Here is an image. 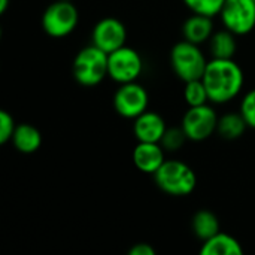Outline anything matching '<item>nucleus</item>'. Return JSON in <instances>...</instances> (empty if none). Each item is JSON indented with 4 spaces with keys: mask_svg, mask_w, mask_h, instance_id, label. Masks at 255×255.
I'll return each instance as SVG.
<instances>
[{
    "mask_svg": "<svg viewBox=\"0 0 255 255\" xmlns=\"http://www.w3.org/2000/svg\"><path fill=\"white\" fill-rule=\"evenodd\" d=\"M191 229H193L194 236L202 242L211 239L218 232H221L218 217L214 212L208 211V209H200L193 215Z\"/></svg>",
    "mask_w": 255,
    "mask_h": 255,
    "instance_id": "obj_17",
    "label": "nucleus"
},
{
    "mask_svg": "<svg viewBox=\"0 0 255 255\" xmlns=\"http://www.w3.org/2000/svg\"><path fill=\"white\" fill-rule=\"evenodd\" d=\"M79 22V12L72 0H55L42 13L43 31L55 39H61L75 31Z\"/></svg>",
    "mask_w": 255,
    "mask_h": 255,
    "instance_id": "obj_5",
    "label": "nucleus"
},
{
    "mask_svg": "<svg viewBox=\"0 0 255 255\" xmlns=\"http://www.w3.org/2000/svg\"><path fill=\"white\" fill-rule=\"evenodd\" d=\"M9 1L10 0H0V13H4L9 7Z\"/></svg>",
    "mask_w": 255,
    "mask_h": 255,
    "instance_id": "obj_25",
    "label": "nucleus"
},
{
    "mask_svg": "<svg viewBox=\"0 0 255 255\" xmlns=\"http://www.w3.org/2000/svg\"><path fill=\"white\" fill-rule=\"evenodd\" d=\"M128 255H155V250L149 244H136L130 248Z\"/></svg>",
    "mask_w": 255,
    "mask_h": 255,
    "instance_id": "obj_24",
    "label": "nucleus"
},
{
    "mask_svg": "<svg viewBox=\"0 0 255 255\" xmlns=\"http://www.w3.org/2000/svg\"><path fill=\"white\" fill-rule=\"evenodd\" d=\"M143 72L142 55L127 45L108 55V76L117 84L134 82Z\"/></svg>",
    "mask_w": 255,
    "mask_h": 255,
    "instance_id": "obj_7",
    "label": "nucleus"
},
{
    "mask_svg": "<svg viewBox=\"0 0 255 255\" xmlns=\"http://www.w3.org/2000/svg\"><path fill=\"white\" fill-rule=\"evenodd\" d=\"M214 34V21L211 16L193 13L182 24V36L185 40L196 45L209 42Z\"/></svg>",
    "mask_w": 255,
    "mask_h": 255,
    "instance_id": "obj_13",
    "label": "nucleus"
},
{
    "mask_svg": "<svg viewBox=\"0 0 255 255\" xmlns=\"http://www.w3.org/2000/svg\"><path fill=\"white\" fill-rule=\"evenodd\" d=\"M170 64L175 75L181 81L188 82L203 78L208 60L206 55L202 52L200 45L184 39L173 45L170 51Z\"/></svg>",
    "mask_w": 255,
    "mask_h": 255,
    "instance_id": "obj_4",
    "label": "nucleus"
},
{
    "mask_svg": "<svg viewBox=\"0 0 255 255\" xmlns=\"http://www.w3.org/2000/svg\"><path fill=\"white\" fill-rule=\"evenodd\" d=\"M220 18L236 36L250 34L255 28V0H226Z\"/></svg>",
    "mask_w": 255,
    "mask_h": 255,
    "instance_id": "obj_9",
    "label": "nucleus"
},
{
    "mask_svg": "<svg viewBox=\"0 0 255 255\" xmlns=\"http://www.w3.org/2000/svg\"><path fill=\"white\" fill-rule=\"evenodd\" d=\"M184 100L188 106H200L209 103V94L202 79H194L185 82L184 87Z\"/></svg>",
    "mask_w": 255,
    "mask_h": 255,
    "instance_id": "obj_19",
    "label": "nucleus"
},
{
    "mask_svg": "<svg viewBox=\"0 0 255 255\" xmlns=\"http://www.w3.org/2000/svg\"><path fill=\"white\" fill-rule=\"evenodd\" d=\"M202 81L211 103L224 105L241 94L245 76L242 67L233 58H211Z\"/></svg>",
    "mask_w": 255,
    "mask_h": 255,
    "instance_id": "obj_1",
    "label": "nucleus"
},
{
    "mask_svg": "<svg viewBox=\"0 0 255 255\" xmlns=\"http://www.w3.org/2000/svg\"><path fill=\"white\" fill-rule=\"evenodd\" d=\"M18 124H15L13 117L7 111H0V143H7L10 142L13 131Z\"/></svg>",
    "mask_w": 255,
    "mask_h": 255,
    "instance_id": "obj_23",
    "label": "nucleus"
},
{
    "mask_svg": "<svg viewBox=\"0 0 255 255\" xmlns=\"http://www.w3.org/2000/svg\"><path fill=\"white\" fill-rule=\"evenodd\" d=\"M149 96L143 85L134 82L121 84L114 94V109L115 112L126 118L134 120L145 111H148Z\"/></svg>",
    "mask_w": 255,
    "mask_h": 255,
    "instance_id": "obj_8",
    "label": "nucleus"
},
{
    "mask_svg": "<svg viewBox=\"0 0 255 255\" xmlns=\"http://www.w3.org/2000/svg\"><path fill=\"white\" fill-rule=\"evenodd\" d=\"M248 124L241 112H229L218 120L217 133L226 140H236L244 136Z\"/></svg>",
    "mask_w": 255,
    "mask_h": 255,
    "instance_id": "obj_18",
    "label": "nucleus"
},
{
    "mask_svg": "<svg viewBox=\"0 0 255 255\" xmlns=\"http://www.w3.org/2000/svg\"><path fill=\"white\" fill-rule=\"evenodd\" d=\"M133 133L137 139V142H157L163 139L167 124L164 118L154 112V111H145L137 118L133 120Z\"/></svg>",
    "mask_w": 255,
    "mask_h": 255,
    "instance_id": "obj_12",
    "label": "nucleus"
},
{
    "mask_svg": "<svg viewBox=\"0 0 255 255\" xmlns=\"http://www.w3.org/2000/svg\"><path fill=\"white\" fill-rule=\"evenodd\" d=\"M136 169L154 175L166 161V149L157 142H137L131 154Z\"/></svg>",
    "mask_w": 255,
    "mask_h": 255,
    "instance_id": "obj_11",
    "label": "nucleus"
},
{
    "mask_svg": "<svg viewBox=\"0 0 255 255\" xmlns=\"http://www.w3.org/2000/svg\"><path fill=\"white\" fill-rule=\"evenodd\" d=\"M239 112L245 118L248 127L255 130V88H253L251 91H248L242 97L241 106H239Z\"/></svg>",
    "mask_w": 255,
    "mask_h": 255,
    "instance_id": "obj_22",
    "label": "nucleus"
},
{
    "mask_svg": "<svg viewBox=\"0 0 255 255\" xmlns=\"http://www.w3.org/2000/svg\"><path fill=\"white\" fill-rule=\"evenodd\" d=\"M202 255H242L244 248L241 242L233 238L232 235L218 232L215 236L211 239L205 241L202 248H200Z\"/></svg>",
    "mask_w": 255,
    "mask_h": 255,
    "instance_id": "obj_15",
    "label": "nucleus"
},
{
    "mask_svg": "<svg viewBox=\"0 0 255 255\" xmlns=\"http://www.w3.org/2000/svg\"><path fill=\"white\" fill-rule=\"evenodd\" d=\"M236 34L227 28L214 31L209 39V52L212 58H233L238 51Z\"/></svg>",
    "mask_w": 255,
    "mask_h": 255,
    "instance_id": "obj_16",
    "label": "nucleus"
},
{
    "mask_svg": "<svg viewBox=\"0 0 255 255\" xmlns=\"http://www.w3.org/2000/svg\"><path fill=\"white\" fill-rule=\"evenodd\" d=\"M182 1L193 13H200L211 18L220 15L226 3V0H182Z\"/></svg>",
    "mask_w": 255,
    "mask_h": 255,
    "instance_id": "obj_20",
    "label": "nucleus"
},
{
    "mask_svg": "<svg viewBox=\"0 0 255 255\" xmlns=\"http://www.w3.org/2000/svg\"><path fill=\"white\" fill-rule=\"evenodd\" d=\"M13 148L21 154H33L42 145V133L37 127L28 123L18 124L10 139Z\"/></svg>",
    "mask_w": 255,
    "mask_h": 255,
    "instance_id": "obj_14",
    "label": "nucleus"
},
{
    "mask_svg": "<svg viewBox=\"0 0 255 255\" xmlns=\"http://www.w3.org/2000/svg\"><path fill=\"white\" fill-rule=\"evenodd\" d=\"M185 140H188V139H187V134L184 133L182 127H167L160 143L167 152H175L184 146Z\"/></svg>",
    "mask_w": 255,
    "mask_h": 255,
    "instance_id": "obj_21",
    "label": "nucleus"
},
{
    "mask_svg": "<svg viewBox=\"0 0 255 255\" xmlns=\"http://www.w3.org/2000/svg\"><path fill=\"white\" fill-rule=\"evenodd\" d=\"M127 42L126 25L114 16H105L96 22L91 31V43L111 54L118 48L124 46Z\"/></svg>",
    "mask_w": 255,
    "mask_h": 255,
    "instance_id": "obj_10",
    "label": "nucleus"
},
{
    "mask_svg": "<svg viewBox=\"0 0 255 255\" xmlns=\"http://www.w3.org/2000/svg\"><path fill=\"white\" fill-rule=\"evenodd\" d=\"M108 55L96 45L82 48L73 58L72 73L82 87H96L108 76Z\"/></svg>",
    "mask_w": 255,
    "mask_h": 255,
    "instance_id": "obj_3",
    "label": "nucleus"
},
{
    "mask_svg": "<svg viewBox=\"0 0 255 255\" xmlns=\"http://www.w3.org/2000/svg\"><path fill=\"white\" fill-rule=\"evenodd\" d=\"M152 176L157 187L173 197L190 196L197 187L196 172L181 160H166Z\"/></svg>",
    "mask_w": 255,
    "mask_h": 255,
    "instance_id": "obj_2",
    "label": "nucleus"
},
{
    "mask_svg": "<svg viewBox=\"0 0 255 255\" xmlns=\"http://www.w3.org/2000/svg\"><path fill=\"white\" fill-rule=\"evenodd\" d=\"M218 120L220 117L217 111L209 103L200 106H188L182 117L181 127L188 140L203 142L217 133Z\"/></svg>",
    "mask_w": 255,
    "mask_h": 255,
    "instance_id": "obj_6",
    "label": "nucleus"
}]
</instances>
